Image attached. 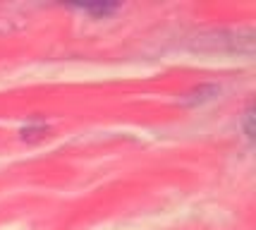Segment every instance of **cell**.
Wrapping results in <instances>:
<instances>
[{"mask_svg":"<svg viewBox=\"0 0 256 230\" xmlns=\"http://www.w3.org/2000/svg\"><path fill=\"white\" fill-rule=\"evenodd\" d=\"M120 8V5H115V3H108V5H84V8H79V10H84L86 15H98V17H106V15H110Z\"/></svg>","mask_w":256,"mask_h":230,"instance_id":"cell-1","label":"cell"},{"mask_svg":"<svg viewBox=\"0 0 256 230\" xmlns=\"http://www.w3.org/2000/svg\"><path fill=\"white\" fill-rule=\"evenodd\" d=\"M252 118H254V115H252V108L246 110V118H244V130H246V137H249V139H252V134H254V127H252Z\"/></svg>","mask_w":256,"mask_h":230,"instance_id":"cell-2","label":"cell"}]
</instances>
